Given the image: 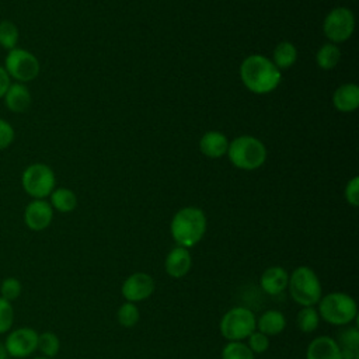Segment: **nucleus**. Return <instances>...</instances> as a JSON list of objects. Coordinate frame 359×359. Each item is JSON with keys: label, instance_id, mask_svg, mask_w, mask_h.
<instances>
[{"label": "nucleus", "instance_id": "obj_1", "mask_svg": "<svg viewBox=\"0 0 359 359\" xmlns=\"http://www.w3.org/2000/svg\"><path fill=\"white\" fill-rule=\"evenodd\" d=\"M240 77L243 84L254 94H268L273 91L280 80V70L262 55H251L245 57L240 66Z\"/></svg>", "mask_w": 359, "mask_h": 359}, {"label": "nucleus", "instance_id": "obj_2", "mask_svg": "<svg viewBox=\"0 0 359 359\" xmlns=\"http://www.w3.org/2000/svg\"><path fill=\"white\" fill-rule=\"evenodd\" d=\"M170 231L177 245L191 248L196 245L206 231V216L196 206L180 209L171 219Z\"/></svg>", "mask_w": 359, "mask_h": 359}, {"label": "nucleus", "instance_id": "obj_3", "mask_svg": "<svg viewBox=\"0 0 359 359\" xmlns=\"http://www.w3.org/2000/svg\"><path fill=\"white\" fill-rule=\"evenodd\" d=\"M226 154L229 156V160L234 167L251 171L259 168L265 163L266 147L259 139L243 135L229 143Z\"/></svg>", "mask_w": 359, "mask_h": 359}, {"label": "nucleus", "instance_id": "obj_4", "mask_svg": "<svg viewBox=\"0 0 359 359\" xmlns=\"http://www.w3.org/2000/svg\"><path fill=\"white\" fill-rule=\"evenodd\" d=\"M287 289L290 297L302 307L314 306L323 296L321 282L317 273L306 265H300L289 275Z\"/></svg>", "mask_w": 359, "mask_h": 359}, {"label": "nucleus", "instance_id": "obj_5", "mask_svg": "<svg viewBox=\"0 0 359 359\" xmlns=\"http://www.w3.org/2000/svg\"><path fill=\"white\" fill-rule=\"evenodd\" d=\"M318 316L331 325H348L358 316V306L352 296L344 292H331L321 296Z\"/></svg>", "mask_w": 359, "mask_h": 359}, {"label": "nucleus", "instance_id": "obj_6", "mask_svg": "<svg viewBox=\"0 0 359 359\" xmlns=\"http://www.w3.org/2000/svg\"><path fill=\"white\" fill-rule=\"evenodd\" d=\"M257 318L254 313L243 306L230 309L220 320L219 330L224 339L230 341H243L247 339L251 332L255 331Z\"/></svg>", "mask_w": 359, "mask_h": 359}, {"label": "nucleus", "instance_id": "obj_7", "mask_svg": "<svg viewBox=\"0 0 359 359\" xmlns=\"http://www.w3.org/2000/svg\"><path fill=\"white\" fill-rule=\"evenodd\" d=\"M21 185L25 194L32 199H45L55 189L56 177L49 165L32 163L22 171Z\"/></svg>", "mask_w": 359, "mask_h": 359}, {"label": "nucleus", "instance_id": "obj_8", "mask_svg": "<svg viewBox=\"0 0 359 359\" xmlns=\"http://www.w3.org/2000/svg\"><path fill=\"white\" fill-rule=\"evenodd\" d=\"M6 72L17 83H28L38 77L41 65L34 53L22 48H14L4 57Z\"/></svg>", "mask_w": 359, "mask_h": 359}, {"label": "nucleus", "instance_id": "obj_9", "mask_svg": "<svg viewBox=\"0 0 359 359\" xmlns=\"http://www.w3.org/2000/svg\"><path fill=\"white\" fill-rule=\"evenodd\" d=\"M355 29L353 13L346 7L332 8L323 22V31L331 43H341L351 38Z\"/></svg>", "mask_w": 359, "mask_h": 359}, {"label": "nucleus", "instance_id": "obj_10", "mask_svg": "<svg viewBox=\"0 0 359 359\" xmlns=\"http://www.w3.org/2000/svg\"><path fill=\"white\" fill-rule=\"evenodd\" d=\"M38 332L29 327H20L11 331L4 342L7 355L22 359L32 355L38 348Z\"/></svg>", "mask_w": 359, "mask_h": 359}, {"label": "nucleus", "instance_id": "obj_11", "mask_svg": "<svg viewBox=\"0 0 359 359\" xmlns=\"http://www.w3.org/2000/svg\"><path fill=\"white\" fill-rule=\"evenodd\" d=\"M154 289H156V283L153 276H150L146 272H135L123 280L121 293L126 302L137 303L150 297Z\"/></svg>", "mask_w": 359, "mask_h": 359}, {"label": "nucleus", "instance_id": "obj_12", "mask_svg": "<svg viewBox=\"0 0 359 359\" xmlns=\"http://www.w3.org/2000/svg\"><path fill=\"white\" fill-rule=\"evenodd\" d=\"M53 208L45 199H32L24 209V223L32 231H42L52 223Z\"/></svg>", "mask_w": 359, "mask_h": 359}, {"label": "nucleus", "instance_id": "obj_13", "mask_svg": "<svg viewBox=\"0 0 359 359\" xmlns=\"http://www.w3.org/2000/svg\"><path fill=\"white\" fill-rule=\"evenodd\" d=\"M192 266V258L188 248L184 247H174L165 257L164 269L171 278H182L185 276Z\"/></svg>", "mask_w": 359, "mask_h": 359}, {"label": "nucleus", "instance_id": "obj_14", "mask_svg": "<svg viewBox=\"0 0 359 359\" xmlns=\"http://www.w3.org/2000/svg\"><path fill=\"white\" fill-rule=\"evenodd\" d=\"M306 359H342L337 341L328 335H320L310 341Z\"/></svg>", "mask_w": 359, "mask_h": 359}, {"label": "nucleus", "instance_id": "obj_15", "mask_svg": "<svg viewBox=\"0 0 359 359\" xmlns=\"http://www.w3.org/2000/svg\"><path fill=\"white\" fill-rule=\"evenodd\" d=\"M289 273L282 266H269L266 268L259 279V285L262 290L271 296H276L283 293L287 289Z\"/></svg>", "mask_w": 359, "mask_h": 359}, {"label": "nucleus", "instance_id": "obj_16", "mask_svg": "<svg viewBox=\"0 0 359 359\" xmlns=\"http://www.w3.org/2000/svg\"><path fill=\"white\" fill-rule=\"evenodd\" d=\"M3 100L8 111L21 114V112H25L31 105V93L24 83L15 81L10 84Z\"/></svg>", "mask_w": 359, "mask_h": 359}, {"label": "nucleus", "instance_id": "obj_17", "mask_svg": "<svg viewBox=\"0 0 359 359\" xmlns=\"http://www.w3.org/2000/svg\"><path fill=\"white\" fill-rule=\"evenodd\" d=\"M332 104L341 112H352L359 107V87L353 83L339 86L332 94Z\"/></svg>", "mask_w": 359, "mask_h": 359}, {"label": "nucleus", "instance_id": "obj_18", "mask_svg": "<svg viewBox=\"0 0 359 359\" xmlns=\"http://www.w3.org/2000/svg\"><path fill=\"white\" fill-rule=\"evenodd\" d=\"M199 149L206 157L219 158L227 153L229 140L223 133L217 130H209L201 137Z\"/></svg>", "mask_w": 359, "mask_h": 359}, {"label": "nucleus", "instance_id": "obj_19", "mask_svg": "<svg viewBox=\"0 0 359 359\" xmlns=\"http://www.w3.org/2000/svg\"><path fill=\"white\" fill-rule=\"evenodd\" d=\"M286 327V317L279 310H266L257 320L255 330L265 334L266 337H273L280 334Z\"/></svg>", "mask_w": 359, "mask_h": 359}, {"label": "nucleus", "instance_id": "obj_20", "mask_svg": "<svg viewBox=\"0 0 359 359\" xmlns=\"http://www.w3.org/2000/svg\"><path fill=\"white\" fill-rule=\"evenodd\" d=\"M335 341L342 359H359V330L356 327L341 330Z\"/></svg>", "mask_w": 359, "mask_h": 359}, {"label": "nucleus", "instance_id": "obj_21", "mask_svg": "<svg viewBox=\"0 0 359 359\" xmlns=\"http://www.w3.org/2000/svg\"><path fill=\"white\" fill-rule=\"evenodd\" d=\"M49 196L50 206L53 208V210H57L60 213L73 212L77 206V196L69 188H55Z\"/></svg>", "mask_w": 359, "mask_h": 359}, {"label": "nucleus", "instance_id": "obj_22", "mask_svg": "<svg viewBox=\"0 0 359 359\" xmlns=\"http://www.w3.org/2000/svg\"><path fill=\"white\" fill-rule=\"evenodd\" d=\"M297 60V49L293 43L283 41L279 42L275 49H273V56H272V63L279 69H289L293 66Z\"/></svg>", "mask_w": 359, "mask_h": 359}, {"label": "nucleus", "instance_id": "obj_23", "mask_svg": "<svg viewBox=\"0 0 359 359\" xmlns=\"http://www.w3.org/2000/svg\"><path fill=\"white\" fill-rule=\"evenodd\" d=\"M341 59L339 48L335 43H325L323 45L316 55V62L318 67L323 70H331L334 69Z\"/></svg>", "mask_w": 359, "mask_h": 359}, {"label": "nucleus", "instance_id": "obj_24", "mask_svg": "<svg viewBox=\"0 0 359 359\" xmlns=\"http://www.w3.org/2000/svg\"><path fill=\"white\" fill-rule=\"evenodd\" d=\"M318 323H320V316H318V311L314 309V306L302 307V310L297 313L296 324L302 332L309 334L316 331L318 327Z\"/></svg>", "mask_w": 359, "mask_h": 359}, {"label": "nucleus", "instance_id": "obj_25", "mask_svg": "<svg viewBox=\"0 0 359 359\" xmlns=\"http://www.w3.org/2000/svg\"><path fill=\"white\" fill-rule=\"evenodd\" d=\"M18 28L17 25L10 20H1L0 21V46L6 49L7 52L17 48L18 42Z\"/></svg>", "mask_w": 359, "mask_h": 359}, {"label": "nucleus", "instance_id": "obj_26", "mask_svg": "<svg viewBox=\"0 0 359 359\" xmlns=\"http://www.w3.org/2000/svg\"><path fill=\"white\" fill-rule=\"evenodd\" d=\"M45 358L52 359L60 351L59 337L52 331H45L38 335V348Z\"/></svg>", "mask_w": 359, "mask_h": 359}, {"label": "nucleus", "instance_id": "obj_27", "mask_svg": "<svg viewBox=\"0 0 359 359\" xmlns=\"http://www.w3.org/2000/svg\"><path fill=\"white\" fill-rule=\"evenodd\" d=\"M116 318H118V323L125 327V328H132L137 324L139 318H140V313H139V309L135 303H130V302H126L123 304L119 306L118 309V313H116Z\"/></svg>", "mask_w": 359, "mask_h": 359}, {"label": "nucleus", "instance_id": "obj_28", "mask_svg": "<svg viewBox=\"0 0 359 359\" xmlns=\"http://www.w3.org/2000/svg\"><path fill=\"white\" fill-rule=\"evenodd\" d=\"M222 359H254V353L241 341H230L222 349Z\"/></svg>", "mask_w": 359, "mask_h": 359}, {"label": "nucleus", "instance_id": "obj_29", "mask_svg": "<svg viewBox=\"0 0 359 359\" xmlns=\"http://www.w3.org/2000/svg\"><path fill=\"white\" fill-rule=\"evenodd\" d=\"M21 292H22V286L17 278L8 276V278L3 279V282L0 285V293H1L0 296L1 297H4L8 302H13L20 297Z\"/></svg>", "mask_w": 359, "mask_h": 359}, {"label": "nucleus", "instance_id": "obj_30", "mask_svg": "<svg viewBox=\"0 0 359 359\" xmlns=\"http://www.w3.org/2000/svg\"><path fill=\"white\" fill-rule=\"evenodd\" d=\"M14 323V309L11 302L0 296V334H6Z\"/></svg>", "mask_w": 359, "mask_h": 359}, {"label": "nucleus", "instance_id": "obj_31", "mask_svg": "<svg viewBox=\"0 0 359 359\" xmlns=\"http://www.w3.org/2000/svg\"><path fill=\"white\" fill-rule=\"evenodd\" d=\"M247 339H248L247 346L251 349L252 353H264L269 348V337L259 332L258 330L251 332V335Z\"/></svg>", "mask_w": 359, "mask_h": 359}, {"label": "nucleus", "instance_id": "obj_32", "mask_svg": "<svg viewBox=\"0 0 359 359\" xmlns=\"http://www.w3.org/2000/svg\"><path fill=\"white\" fill-rule=\"evenodd\" d=\"M15 137V130L10 122L0 118V150L7 149Z\"/></svg>", "mask_w": 359, "mask_h": 359}, {"label": "nucleus", "instance_id": "obj_33", "mask_svg": "<svg viewBox=\"0 0 359 359\" xmlns=\"http://www.w3.org/2000/svg\"><path fill=\"white\" fill-rule=\"evenodd\" d=\"M344 195H345L346 202H348L351 206L356 208V206L359 205V178H358V177H353V178L346 184Z\"/></svg>", "mask_w": 359, "mask_h": 359}, {"label": "nucleus", "instance_id": "obj_34", "mask_svg": "<svg viewBox=\"0 0 359 359\" xmlns=\"http://www.w3.org/2000/svg\"><path fill=\"white\" fill-rule=\"evenodd\" d=\"M10 84H11V79H10L8 73L6 72V69L3 66H0V100L4 97Z\"/></svg>", "mask_w": 359, "mask_h": 359}, {"label": "nucleus", "instance_id": "obj_35", "mask_svg": "<svg viewBox=\"0 0 359 359\" xmlns=\"http://www.w3.org/2000/svg\"><path fill=\"white\" fill-rule=\"evenodd\" d=\"M7 351H6V348H4V344L3 342H0V359H7Z\"/></svg>", "mask_w": 359, "mask_h": 359}, {"label": "nucleus", "instance_id": "obj_36", "mask_svg": "<svg viewBox=\"0 0 359 359\" xmlns=\"http://www.w3.org/2000/svg\"><path fill=\"white\" fill-rule=\"evenodd\" d=\"M34 359H49V358H45V356H38V358H34Z\"/></svg>", "mask_w": 359, "mask_h": 359}]
</instances>
